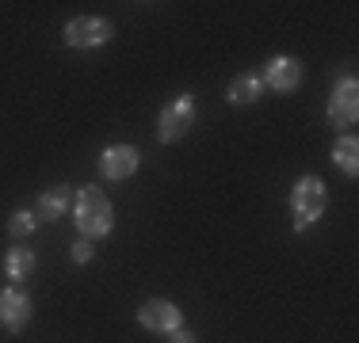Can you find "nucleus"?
Masks as SVG:
<instances>
[{
    "instance_id": "obj_6",
    "label": "nucleus",
    "mask_w": 359,
    "mask_h": 343,
    "mask_svg": "<svg viewBox=\"0 0 359 343\" xmlns=\"http://www.w3.org/2000/svg\"><path fill=\"white\" fill-rule=\"evenodd\" d=\"M31 321V298L23 286H8L0 290V324L8 332H23Z\"/></svg>"
},
{
    "instance_id": "obj_16",
    "label": "nucleus",
    "mask_w": 359,
    "mask_h": 343,
    "mask_svg": "<svg viewBox=\"0 0 359 343\" xmlns=\"http://www.w3.org/2000/svg\"><path fill=\"white\" fill-rule=\"evenodd\" d=\"M168 343H195V336H191V332H172V340H168Z\"/></svg>"
},
{
    "instance_id": "obj_12",
    "label": "nucleus",
    "mask_w": 359,
    "mask_h": 343,
    "mask_svg": "<svg viewBox=\"0 0 359 343\" xmlns=\"http://www.w3.org/2000/svg\"><path fill=\"white\" fill-rule=\"evenodd\" d=\"M332 164H337V168H344L348 176H355V172H359V141H355L352 134H348V137H340V141L332 145Z\"/></svg>"
},
{
    "instance_id": "obj_2",
    "label": "nucleus",
    "mask_w": 359,
    "mask_h": 343,
    "mask_svg": "<svg viewBox=\"0 0 359 343\" xmlns=\"http://www.w3.org/2000/svg\"><path fill=\"white\" fill-rule=\"evenodd\" d=\"M290 210H294V229H298V233L321 218V210H325V183L318 176H302L294 183V191H290Z\"/></svg>"
},
{
    "instance_id": "obj_3",
    "label": "nucleus",
    "mask_w": 359,
    "mask_h": 343,
    "mask_svg": "<svg viewBox=\"0 0 359 343\" xmlns=\"http://www.w3.org/2000/svg\"><path fill=\"white\" fill-rule=\"evenodd\" d=\"M191 126H195V99L191 96H176L165 111H161L157 137H161V141H180Z\"/></svg>"
},
{
    "instance_id": "obj_10",
    "label": "nucleus",
    "mask_w": 359,
    "mask_h": 343,
    "mask_svg": "<svg viewBox=\"0 0 359 343\" xmlns=\"http://www.w3.org/2000/svg\"><path fill=\"white\" fill-rule=\"evenodd\" d=\"M69 202H73L69 187H50V191H42L39 202H35V221H57L69 210Z\"/></svg>"
},
{
    "instance_id": "obj_8",
    "label": "nucleus",
    "mask_w": 359,
    "mask_h": 343,
    "mask_svg": "<svg viewBox=\"0 0 359 343\" xmlns=\"http://www.w3.org/2000/svg\"><path fill=\"white\" fill-rule=\"evenodd\" d=\"M302 76H306V69H302L298 57H271L260 80L268 84V88H276V92H294L298 84H302Z\"/></svg>"
},
{
    "instance_id": "obj_9",
    "label": "nucleus",
    "mask_w": 359,
    "mask_h": 343,
    "mask_svg": "<svg viewBox=\"0 0 359 343\" xmlns=\"http://www.w3.org/2000/svg\"><path fill=\"white\" fill-rule=\"evenodd\" d=\"M100 172H104L107 179H126L138 172V149L134 145H111L104 149V157H100Z\"/></svg>"
},
{
    "instance_id": "obj_5",
    "label": "nucleus",
    "mask_w": 359,
    "mask_h": 343,
    "mask_svg": "<svg viewBox=\"0 0 359 343\" xmlns=\"http://www.w3.org/2000/svg\"><path fill=\"white\" fill-rule=\"evenodd\" d=\"M111 38V23L100 20V15H76L65 27V42L73 50H92V46H104Z\"/></svg>"
},
{
    "instance_id": "obj_15",
    "label": "nucleus",
    "mask_w": 359,
    "mask_h": 343,
    "mask_svg": "<svg viewBox=\"0 0 359 343\" xmlns=\"http://www.w3.org/2000/svg\"><path fill=\"white\" fill-rule=\"evenodd\" d=\"M73 260H76V263H88V260H92V240H88V237H81V240L73 244Z\"/></svg>"
},
{
    "instance_id": "obj_14",
    "label": "nucleus",
    "mask_w": 359,
    "mask_h": 343,
    "mask_svg": "<svg viewBox=\"0 0 359 343\" xmlns=\"http://www.w3.org/2000/svg\"><path fill=\"white\" fill-rule=\"evenodd\" d=\"M35 225H39V221H35V214H31V210H15L12 221H8V233H12V237H31V233H35Z\"/></svg>"
},
{
    "instance_id": "obj_7",
    "label": "nucleus",
    "mask_w": 359,
    "mask_h": 343,
    "mask_svg": "<svg viewBox=\"0 0 359 343\" xmlns=\"http://www.w3.org/2000/svg\"><path fill=\"white\" fill-rule=\"evenodd\" d=\"M138 321H142V328H149V332H176L180 321H184V313H180L168 298H149V302L138 309Z\"/></svg>"
},
{
    "instance_id": "obj_4",
    "label": "nucleus",
    "mask_w": 359,
    "mask_h": 343,
    "mask_svg": "<svg viewBox=\"0 0 359 343\" xmlns=\"http://www.w3.org/2000/svg\"><path fill=\"white\" fill-rule=\"evenodd\" d=\"M355 118H359V84H355V76H344V80L332 88L329 122L337 126V130H348V126H355Z\"/></svg>"
},
{
    "instance_id": "obj_13",
    "label": "nucleus",
    "mask_w": 359,
    "mask_h": 343,
    "mask_svg": "<svg viewBox=\"0 0 359 343\" xmlns=\"http://www.w3.org/2000/svg\"><path fill=\"white\" fill-rule=\"evenodd\" d=\"M31 271H35V255H31L27 248H12V252H8V260H4V274L12 282H23Z\"/></svg>"
},
{
    "instance_id": "obj_11",
    "label": "nucleus",
    "mask_w": 359,
    "mask_h": 343,
    "mask_svg": "<svg viewBox=\"0 0 359 343\" xmlns=\"http://www.w3.org/2000/svg\"><path fill=\"white\" fill-rule=\"evenodd\" d=\"M264 96V80L260 76H237L233 84H229V103H233V107H245V103H256Z\"/></svg>"
},
{
    "instance_id": "obj_1",
    "label": "nucleus",
    "mask_w": 359,
    "mask_h": 343,
    "mask_svg": "<svg viewBox=\"0 0 359 343\" xmlns=\"http://www.w3.org/2000/svg\"><path fill=\"white\" fill-rule=\"evenodd\" d=\"M76 229H81V237L96 240V237H107L111 233V202L107 195L100 191V187H81V195H76Z\"/></svg>"
}]
</instances>
